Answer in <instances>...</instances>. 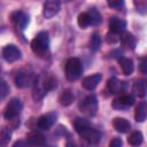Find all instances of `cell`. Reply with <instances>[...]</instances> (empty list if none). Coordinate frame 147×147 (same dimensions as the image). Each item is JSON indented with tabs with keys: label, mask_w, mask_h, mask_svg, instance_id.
Returning a JSON list of instances; mask_svg holds the SVG:
<instances>
[{
	"label": "cell",
	"mask_w": 147,
	"mask_h": 147,
	"mask_svg": "<svg viewBox=\"0 0 147 147\" xmlns=\"http://www.w3.org/2000/svg\"><path fill=\"white\" fill-rule=\"evenodd\" d=\"M74 127L76 130V132L83 138L85 139L87 142L94 145L98 144L101 139V134L98 130H95L94 127H92L91 123L82 117H77L74 121Z\"/></svg>",
	"instance_id": "6da1fadb"
},
{
	"label": "cell",
	"mask_w": 147,
	"mask_h": 147,
	"mask_svg": "<svg viewBox=\"0 0 147 147\" xmlns=\"http://www.w3.org/2000/svg\"><path fill=\"white\" fill-rule=\"evenodd\" d=\"M2 56L7 62H15L21 57V51L15 45H6L2 48Z\"/></svg>",
	"instance_id": "8992f818"
},
{
	"label": "cell",
	"mask_w": 147,
	"mask_h": 147,
	"mask_svg": "<svg viewBox=\"0 0 147 147\" xmlns=\"http://www.w3.org/2000/svg\"><path fill=\"white\" fill-rule=\"evenodd\" d=\"M56 117L57 115L55 113H47V114H44L41 115L39 118H38V122H37V125L40 130H49L53 124L55 123L56 121Z\"/></svg>",
	"instance_id": "ba28073f"
},
{
	"label": "cell",
	"mask_w": 147,
	"mask_h": 147,
	"mask_svg": "<svg viewBox=\"0 0 147 147\" xmlns=\"http://www.w3.org/2000/svg\"><path fill=\"white\" fill-rule=\"evenodd\" d=\"M108 147H122V140L121 138H113L111 141L109 142Z\"/></svg>",
	"instance_id": "f546056e"
},
{
	"label": "cell",
	"mask_w": 147,
	"mask_h": 147,
	"mask_svg": "<svg viewBox=\"0 0 147 147\" xmlns=\"http://www.w3.org/2000/svg\"><path fill=\"white\" fill-rule=\"evenodd\" d=\"M83 74V64L79 59L70 57L65 63V76L69 80H77Z\"/></svg>",
	"instance_id": "3957f363"
},
{
	"label": "cell",
	"mask_w": 147,
	"mask_h": 147,
	"mask_svg": "<svg viewBox=\"0 0 147 147\" xmlns=\"http://www.w3.org/2000/svg\"><path fill=\"white\" fill-rule=\"evenodd\" d=\"M132 90H133V92H134L138 96H145V95L147 94V80L144 79V78L137 79V80L133 83Z\"/></svg>",
	"instance_id": "e0dca14e"
},
{
	"label": "cell",
	"mask_w": 147,
	"mask_h": 147,
	"mask_svg": "<svg viewBox=\"0 0 147 147\" xmlns=\"http://www.w3.org/2000/svg\"><path fill=\"white\" fill-rule=\"evenodd\" d=\"M121 40H122V44H123L125 47L130 48V49H133V48L136 47V44H137L136 37H134L132 33H130V32L124 33L123 37L121 38Z\"/></svg>",
	"instance_id": "7402d4cb"
},
{
	"label": "cell",
	"mask_w": 147,
	"mask_h": 147,
	"mask_svg": "<svg viewBox=\"0 0 147 147\" xmlns=\"http://www.w3.org/2000/svg\"><path fill=\"white\" fill-rule=\"evenodd\" d=\"M108 6L111 8H115V9H119L124 6V1L123 0H109Z\"/></svg>",
	"instance_id": "83f0119b"
},
{
	"label": "cell",
	"mask_w": 147,
	"mask_h": 147,
	"mask_svg": "<svg viewBox=\"0 0 147 147\" xmlns=\"http://www.w3.org/2000/svg\"><path fill=\"white\" fill-rule=\"evenodd\" d=\"M133 103H134L133 96L129 94H124V95H121L119 98H116L113 101V108L117 110H125L129 107H131Z\"/></svg>",
	"instance_id": "52a82bcc"
},
{
	"label": "cell",
	"mask_w": 147,
	"mask_h": 147,
	"mask_svg": "<svg viewBox=\"0 0 147 147\" xmlns=\"http://www.w3.org/2000/svg\"><path fill=\"white\" fill-rule=\"evenodd\" d=\"M101 45V38L98 33H93L90 38V47L93 51H96Z\"/></svg>",
	"instance_id": "d4e9b609"
},
{
	"label": "cell",
	"mask_w": 147,
	"mask_h": 147,
	"mask_svg": "<svg viewBox=\"0 0 147 147\" xmlns=\"http://www.w3.org/2000/svg\"><path fill=\"white\" fill-rule=\"evenodd\" d=\"M22 108H23L22 102H21L18 99H16V98L11 99V100L7 103V106H6L5 114H3V115H5V118L8 119V121L16 119V118L18 117V115L21 114Z\"/></svg>",
	"instance_id": "5b68a950"
},
{
	"label": "cell",
	"mask_w": 147,
	"mask_h": 147,
	"mask_svg": "<svg viewBox=\"0 0 147 147\" xmlns=\"http://www.w3.org/2000/svg\"><path fill=\"white\" fill-rule=\"evenodd\" d=\"M13 147H31V146L28 144V141L18 140V141H16V142L14 144V146H13Z\"/></svg>",
	"instance_id": "4dcf8cb0"
},
{
	"label": "cell",
	"mask_w": 147,
	"mask_h": 147,
	"mask_svg": "<svg viewBox=\"0 0 147 147\" xmlns=\"http://www.w3.org/2000/svg\"><path fill=\"white\" fill-rule=\"evenodd\" d=\"M0 140H1V144L5 145L7 144L9 140H10V137H11V131L8 129V127H3L1 130V136H0Z\"/></svg>",
	"instance_id": "484cf974"
},
{
	"label": "cell",
	"mask_w": 147,
	"mask_h": 147,
	"mask_svg": "<svg viewBox=\"0 0 147 147\" xmlns=\"http://www.w3.org/2000/svg\"><path fill=\"white\" fill-rule=\"evenodd\" d=\"M118 63L121 65V69L123 71L124 75H131L133 72V62L131 59H127V57H123L121 56L118 59Z\"/></svg>",
	"instance_id": "ffe728a7"
},
{
	"label": "cell",
	"mask_w": 147,
	"mask_h": 147,
	"mask_svg": "<svg viewBox=\"0 0 147 147\" xmlns=\"http://www.w3.org/2000/svg\"><path fill=\"white\" fill-rule=\"evenodd\" d=\"M88 11L91 13V16L93 18V25H98L101 22V15L96 10V8H90Z\"/></svg>",
	"instance_id": "4316f807"
},
{
	"label": "cell",
	"mask_w": 147,
	"mask_h": 147,
	"mask_svg": "<svg viewBox=\"0 0 147 147\" xmlns=\"http://www.w3.org/2000/svg\"><path fill=\"white\" fill-rule=\"evenodd\" d=\"M126 29V22L119 17H111L109 20V30L111 33H115V34H119V33H123Z\"/></svg>",
	"instance_id": "7c38bea8"
},
{
	"label": "cell",
	"mask_w": 147,
	"mask_h": 147,
	"mask_svg": "<svg viewBox=\"0 0 147 147\" xmlns=\"http://www.w3.org/2000/svg\"><path fill=\"white\" fill-rule=\"evenodd\" d=\"M11 21L15 24V26L17 29L24 30L26 28V25L29 24V15L24 11H15L11 15Z\"/></svg>",
	"instance_id": "8fae6325"
},
{
	"label": "cell",
	"mask_w": 147,
	"mask_h": 147,
	"mask_svg": "<svg viewBox=\"0 0 147 147\" xmlns=\"http://www.w3.org/2000/svg\"><path fill=\"white\" fill-rule=\"evenodd\" d=\"M34 78L32 76V74L30 72H25V71H21L18 72L15 78H14V82H15V85L17 87H21V88H24L26 86H29L30 84L34 83Z\"/></svg>",
	"instance_id": "30bf717a"
},
{
	"label": "cell",
	"mask_w": 147,
	"mask_h": 147,
	"mask_svg": "<svg viewBox=\"0 0 147 147\" xmlns=\"http://www.w3.org/2000/svg\"><path fill=\"white\" fill-rule=\"evenodd\" d=\"M61 8V2L57 0H48L44 3V10L42 14L46 18H52L55 16Z\"/></svg>",
	"instance_id": "9c48e42d"
},
{
	"label": "cell",
	"mask_w": 147,
	"mask_h": 147,
	"mask_svg": "<svg viewBox=\"0 0 147 147\" xmlns=\"http://www.w3.org/2000/svg\"><path fill=\"white\" fill-rule=\"evenodd\" d=\"M59 101H60V103H61L62 106H64V107L71 105L72 101H74V94H72V92H71L70 90H64V91H62V93H61L60 96H59Z\"/></svg>",
	"instance_id": "44dd1931"
},
{
	"label": "cell",
	"mask_w": 147,
	"mask_h": 147,
	"mask_svg": "<svg viewBox=\"0 0 147 147\" xmlns=\"http://www.w3.org/2000/svg\"><path fill=\"white\" fill-rule=\"evenodd\" d=\"M139 69H140V71H141L142 74H147V61L141 62V63H140Z\"/></svg>",
	"instance_id": "1f68e13d"
},
{
	"label": "cell",
	"mask_w": 147,
	"mask_h": 147,
	"mask_svg": "<svg viewBox=\"0 0 147 147\" xmlns=\"http://www.w3.org/2000/svg\"><path fill=\"white\" fill-rule=\"evenodd\" d=\"M101 80V75L100 74H94V75H91V76H87L85 78H83L82 80V86L88 91H92L94 90L99 83Z\"/></svg>",
	"instance_id": "5bb4252c"
},
{
	"label": "cell",
	"mask_w": 147,
	"mask_h": 147,
	"mask_svg": "<svg viewBox=\"0 0 147 147\" xmlns=\"http://www.w3.org/2000/svg\"><path fill=\"white\" fill-rule=\"evenodd\" d=\"M123 82L118 80L117 78H110L107 82V88L111 94H117L123 91Z\"/></svg>",
	"instance_id": "ac0fdd59"
},
{
	"label": "cell",
	"mask_w": 147,
	"mask_h": 147,
	"mask_svg": "<svg viewBox=\"0 0 147 147\" xmlns=\"http://www.w3.org/2000/svg\"><path fill=\"white\" fill-rule=\"evenodd\" d=\"M57 86V83H56V79L53 77V76H48L44 79L42 82V88L45 90V92L47 91H52L54 88H56Z\"/></svg>",
	"instance_id": "cb8c5ba5"
},
{
	"label": "cell",
	"mask_w": 147,
	"mask_h": 147,
	"mask_svg": "<svg viewBox=\"0 0 147 147\" xmlns=\"http://www.w3.org/2000/svg\"><path fill=\"white\" fill-rule=\"evenodd\" d=\"M79 109L82 113H84L87 116H94L98 111V100L96 96L91 94L87 95L79 105Z\"/></svg>",
	"instance_id": "277c9868"
},
{
	"label": "cell",
	"mask_w": 147,
	"mask_h": 147,
	"mask_svg": "<svg viewBox=\"0 0 147 147\" xmlns=\"http://www.w3.org/2000/svg\"><path fill=\"white\" fill-rule=\"evenodd\" d=\"M49 147H54V146H49Z\"/></svg>",
	"instance_id": "836d02e7"
},
{
	"label": "cell",
	"mask_w": 147,
	"mask_h": 147,
	"mask_svg": "<svg viewBox=\"0 0 147 147\" xmlns=\"http://www.w3.org/2000/svg\"><path fill=\"white\" fill-rule=\"evenodd\" d=\"M0 92H1V98H5L7 95V93L9 92V87L7 86L5 80H1V90H0Z\"/></svg>",
	"instance_id": "f1b7e54d"
},
{
	"label": "cell",
	"mask_w": 147,
	"mask_h": 147,
	"mask_svg": "<svg viewBox=\"0 0 147 147\" xmlns=\"http://www.w3.org/2000/svg\"><path fill=\"white\" fill-rule=\"evenodd\" d=\"M77 22H78V25L82 28V29H85L90 25H93V18L91 16V13L90 11H84V13H80L78 15V18H77Z\"/></svg>",
	"instance_id": "d6986e66"
},
{
	"label": "cell",
	"mask_w": 147,
	"mask_h": 147,
	"mask_svg": "<svg viewBox=\"0 0 147 147\" xmlns=\"http://www.w3.org/2000/svg\"><path fill=\"white\" fill-rule=\"evenodd\" d=\"M65 147H75V144H74V141H71V140H68V141H67V145H65Z\"/></svg>",
	"instance_id": "d6a6232c"
},
{
	"label": "cell",
	"mask_w": 147,
	"mask_h": 147,
	"mask_svg": "<svg viewBox=\"0 0 147 147\" xmlns=\"http://www.w3.org/2000/svg\"><path fill=\"white\" fill-rule=\"evenodd\" d=\"M113 125L114 127L116 129V131L121 132V133H126L130 131V127H131V124L129 123V121H126L125 118H122V117H116L114 118L113 121Z\"/></svg>",
	"instance_id": "9a60e30c"
},
{
	"label": "cell",
	"mask_w": 147,
	"mask_h": 147,
	"mask_svg": "<svg viewBox=\"0 0 147 147\" xmlns=\"http://www.w3.org/2000/svg\"><path fill=\"white\" fill-rule=\"evenodd\" d=\"M142 139H144V137H142V133L140 132V131H133L130 136H129V138H127V142L131 145V146H139L141 142H142Z\"/></svg>",
	"instance_id": "603a6c76"
},
{
	"label": "cell",
	"mask_w": 147,
	"mask_h": 147,
	"mask_svg": "<svg viewBox=\"0 0 147 147\" xmlns=\"http://www.w3.org/2000/svg\"><path fill=\"white\" fill-rule=\"evenodd\" d=\"M26 141L31 147H44L46 144V138L39 132H30L26 136Z\"/></svg>",
	"instance_id": "4fadbf2b"
},
{
	"label": "cell",
	"mask_w": 147,
	"mask_h": 147,
	"mask_svg": "<svg viewBox=\"0 0 147 147\" xmlns=\"http://www.w3.org/2000/svg\"><path fill=\"white\" fill-rule=\"evenodd\" d=\"M48 47H49V37L46 31H40L31 41V48L38 55L46 53L48 51Z\"/></svg>",
	"instance_id": "7a4b0ae2"
},
{
	"label": "cell",
	"mask_w": 147,
	"mask_h": 147,
	"mask_svg": "<svg viewBox=\"0 0 147 147\" xmlns=\"http://www.w3.org/2000/svg\"><path fill=\"white\" fill-rule=\"evenodd\" d=\"M134 118L137 122L141 123L147 118V102L141 101L138 103L136 107V113H134Z\"/></svg>",
	"instance_id": "2e32d148"
}]
</instances>
